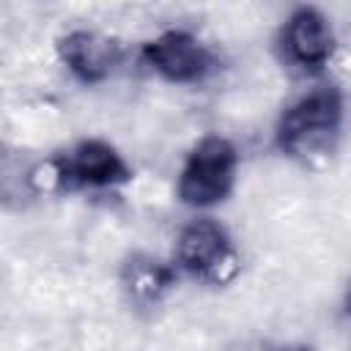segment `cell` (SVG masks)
<instances>
[{
    "instance_id": "1",
    "label": "cell",
    "mask_w": 351,
    "mask_h": 351,
    "mask_svg": "<svg viewBox=\"0 0 351 351\" xmlns=\"http://www.w3.org/2000/svg\"><path fill=\"white\" fill-rule=\"evenodd\" d=\"M343 93L337 88H318L296 99L277 123V145L285 156L302 165L326 162L343 132Z\"/></svg>"
},
{
    "instance_id": "4",
    "label": "cell",
    "mask_w": 351,
    "mask_h": 351,
    "mask_svg": "<svg viewBox=\"0 0 351 351\" xmlns=\"http://www.w3.org/2000/svg\"><path fill=\"white\" fill-rule=\"evenodd\" d=\"M55 181L66 189H115L132 181L123 154L104 140H80L55 162Z\"/></svg>"
},
{
    "instance_id": "9",
    "label": "cell",
    "mask_w": 351,
    "mask_h": 351,
    "mask_svg": "<svg viewBox=\"0 0 351 351\" xmlns=\"http://www.w3.org/2000/svg\"><path fill=\"white\" fill-rule=\"evenodd\" d=\"M280 351H304V348H280Z\"/></svg>"
},
{
    "instance_id": "2",
    "label": "cell",
    "mask_w": 351,
    "mask_h": 351,
    "mask_svg": "<svg viewBox=\"0 0 351 351\" xmlns=\"http://www.w3.org/2000/svg\"><path fill=\"white\" fill-rule=\"evenodd\" d=\"M239 151L228 137L208 134L186 156L178 173V197L192 208H211L222 203L236 184Z\"/></svg>"
},
{
    "instance_id": "8",
    "label": "cell",
    "mask_w": 351,
    "mask_h": 351,
    "mask_svg": "<svg viewBox=\"0 0 351 351\" xmlns=\"http://www.w3.org/2000/svg\"><path fill=\"white\" fill-rule=\"evenodd\" d=\"M123 288L129 293V299L140 307H154L159 304L167 291L176 285V271L148 255H134L126 266H123Z\"/></svg>"
},
{
    "instance_id": "6",
    "label": "cell",
    "mask_w": 351,
    "mask_h": 351,
    "mask_svg": "<svg viewBox=\"0 0 351 351\" xmlns=\"http://www.w3.org/2000/svg\"><path fill=\"white\" fill-rule=\"evenodd\" d=\"M143 60L151 71L176 85H197L217 66L214 52L189 30L159 33L143 47Z\"/></svg>"
},
{
    "instance_id": "3",
    "label": "cell",
    "mask_w": 351,
    "mask_h": 351,
    "mask_svg": "<svg viewBox=\"0 0 351 351\" xmlns=\"http://www.w3.org/2000/svg\"><path fill=\"white\" fill-rule=\"evenodd\" d=\"M178 266L197 282L228 285L241 269V255L219 222L195 219L178 236Z\"/></svg>"
},
{
    "instance_id": "7",
    "label": "cell",
    "mask_w": 351,
    "mask_h": 351,
    "mask_svg": "<svg viewBox=\"0 0 351 351\" xmlns=\"http://www.w3.org/2000/svg\"><path fill=\"white\" fill-rule=\"evenodd\" d=\"M121 44L112 36L96 30H71L58 38L60 63L85 85L104 82L121 63Z\"/></svg>"
},
{
    "instance_id": "5",
    "label": "cell",
    "mask_w": 351,
    "mask_h": 351,
    "mask_svg": "<svg viewBox=\"0 0 351 351\" xmlns=\"http://www.w3.org/2000/svg\"><path fill=\"white\" fill-rule=\"evenodd\" d=\"M280 58L299 74H318L335 55L337 38L326 14L313 5L296 8L280 30Z\"/></svg>"
}]
</instances>
